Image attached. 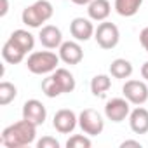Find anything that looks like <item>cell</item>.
Returning a JSON list of instances; mask_svg holds the SVG:
<instances>
[{"label":"cell","instance_id":"obj_1","mask_svg":"<svg viewBox=\"0 0 148 148\" xmlns=\"http://www.w3.org/2000/svg\"><path fill=\"white\" fill-rule=\"evenodd\" d=\"M35 138H37V125L23 119L19 122L7 125L2 131L0 143L7 148H23V146L32 145Z\"/></svg>","mask_w":148,"mask_h":148},{"label":"cell","instance_id":"obj_2","mask_svg":"<svg viewBox=\"0 0 148 148\" xmlns=\"http://www.w3.org/2000/svg\"><path fill=\"white\" fill-rule=\"evenodd\" d=\"M52 14H54V7L51 0H37L35 4L23 9L21 21L28 28H42V25L52 18Z\"/></svg>","mask_w":148,"mask_h":148},{"label":"cell","instance_id":"obj_3","mask_svg":"<svg viewBox=\"0 0 148 148\" xmlns=\"http://www.w3.org/2000/svg\"><path fill=\"white\" fill-rule=\"evenodd\" d=\"M59 61V54L52 51H35L28 56L26 68L33 75H49L54 70H58Z\"/></svg>","mask_w":148,"mask_h":148},{"label":"cell","instance_id":"obj_4","mask_svg":"<svg viewBox=\"0 0 148 148\" xmlns=\"http://www.w3.org/2000/svg\"><path fill=\"white\" fill-rule=\"evenodd\" d=\"M94 40L96 44L105 49V51H112L119 45L120 40V32L117 28V25L110 23V21H101L94 32Z\"/></svg>","mask_w":148,"mask_h":148},{"label":"cell","instance_id":"obj_5","mask_svg":"<svg viewBox=\"0 0 148 148\" xmlns=\"http://www.w3.org/2000/svg\"><path fill=\"white\" fill-rule=\"evenodd\" d=\"M79 127L87 136H98L105 129V120L99 112H96L92 108H86L79 115Z\"/></svg>","mask_w":148,"mask_h":148},{"label":"cell","instance_id":"obj_6","mask_svg":"<svg viewBox=\"0 0 148 148\" xmlns=\"http://www.w3.org/2000/svg\"><path fill=\"white\" fill-rule=\"evenodd\" d=\"M122 94L131 105L141 106L148 101V86L143 80H127L122 86Z\"/></svg>","mask_w":148,"mask_h":148},{"label":"cell","instance_id":"obj_7","mask_svg":"<svg viewBox=\"0 0 148 148\" xmlns=\"http://www.w3.org/2000/svg\"><path fill=\"white\" fill-rule=\"evenodd\" d=\"M131 113V103L125 98H112L105 105V117L115 124L124 122Z\"/></svg>","mask_w":148,"mask_h":148},{"label":"cell","instance_id":"obj_8","mask_svg":"<svg viewBox=\"0 0 148 148\" xmlns=\"http://www.w3.org/2000/svg\"><path fill=\"white\" fill-rule=\"evenodd\" d=\"M77 125H79V115L73 112V110L61 108L52 117V127L59 134H70V132L75 131Z\"/></svg>","mask_w":148,"mask_h":148},{"label":"cell","instance_id":"obj_9","mask_svg":"<svg viewBox=\"0 0 148 148\" xmlns=\"http://www.w3.org/2000/svg\"><path fill=\"white\" fill-rule=\"evenodd\" d=\"M23 119L35 124L37 127L42 125L45 122V119H47V110H45L44 103L38 101V99L25 101V105H23Z\"/></svg>","mask_w":148,"mask_h":148},{"label":"cell","instance_id":"obj_10","mask_svg":"<svg viewBox=\"0 0 148 148\" xmlns=\"http://www.w3.org/2000/svg\"><path fill=\"white\" fill-rule=\"evenodd\" d=\"M94 32L96 28L92 25V19L89 18H75L70 23V33L77 42H87L94 37Z\"/></svg>","mask_w":148,"mask_h":148},{"label":"cell","instance_id":"obj_11","mask_svg":"<svg viewBox=\"0 0 148 148\" xmlns=\"http://www.w3.org/2000/svg\"><path fill=\"white\" fill-rule=\"evenodd\" d=\"M59 59L66 64H79L84 59L82 45L77 40H66L59 45Z\"/></svg>","mask_w":148,"mask_h":148},{"label":"cell","instance_id":"obj_12","mask_svg":"<svg viewBox=\"0 0 148 148\" xmlns=\"http://www.w3.org/2000/svg\"><path fill=\"white\" fill-rule=\"evenodd\" d=\"M38 40L45 49H59V45L63 44V33H61V30L58 26L45 25V26L40 28Z\"/></svg>","mask_w":148,"mask_h":148},{"label":"cell","instance_id":"obj_13","mask_svg":"<svg viewBox=\"0 0 148 148\" xmlns=\"http://www.w3.org/2000/svg\"><path fill=\"white\" fill-rule=\"evenodd\" d=\"M129 127L134 134L148 132V110L143 106H136L129 113Z\"/></svg>","mask_w":148,"mask_h":148},{"label":"cell","instance_id":"obj_14","mask_svg":"<svg viewBox=\"0 0 148 148\" xmlns=\"http://www.w3.org/2000/svg\"><path fill=\"white\" fill-rule=\"evenodd\" d=\"M110 12H112V5H110L108 0H92V2L87 5V16H89V19L98 21V23L106 21L108 16H110Z\"/></svg>","mask_w":148,"mask_h":148},{"label":"cell","instance_id":"obj_15","mask_svg":"<svg viewBox=\"0 0 148 148\" xmlns=\"http://www.w3.org/2000/svg\"><path fill=\"white\" fill-rule=\"evenodd\" d=\"M52 77H54V80L58 82V86H59V89H61L63 94H68V92H73V91H75V86H77V84H75V77H73L66 68H58V70H54V71H52Z\"/></svg>","mask_w":148,"mask_h":148},{"label":"cell","instance_id":"obj_16","mask_svg":"<svg viewBox=\"0 0 148 148\" xmlns=\"http://www.w3.org/2000/svg\"><path fill=\"white\" fill-rule=\"evenodd\" d=\"M9 40H12L23 52H32L35 47V37L28 32V30H14L9 37Z\"/></svg>","mask_w":148,"mask_h":148},{"label":"cell","instance_id":"obj_17","mask_svg":"<svg viewBox=\"0 0 148 148\" xmlns=\"http://www.w3.org/2000/svg\"><path fill=\"white\" fill-rule=\"evenodd\" d=\"M25 56H26V52H23L12 40H9L7 38V42L2 45V58H4V61L5 63H9V64H19L23 59H25Z\"/></svg>","mask_w":148,"mask_h":148},{"label":"cell","instance_id":"obj_18","mask_svg":"<svg viewBox=\"0 0 148 148\" xmlns=\"http://www.w3.org/2000/svg\"><path fill=\"white\" fill-rule=\"evenodd\" d=\"M110 75H112L113 79H119V80L129 79V77L132 75V64H131V61H127V59H124V58L113 59L112 64H110Z\"/></svg>","mask_w":148,"mask_h":148},{"label":"cell","instance_id":"obj_19","mask_svg":"<svg viewBox=\"0 0 148 148\" xmlns=\"http://www.w3.org/2000/svg\"><path fill=\"white\" fill-rule=\"evenodd\" d=\"M143 4V0H115V12L122 18H132L138 14L139 7Z\"/></svg>","mask_w":148,"mask_h":148},{"label":"cell","instance_id":"obj_20","mask_svg":"<svg viewBox=\"0 0 148 148\" xmlns=\"http://www.w3.org/2000/svg\"><path fill=\"white\" fill-rule=\"evenodd\" d=\"M112 87V79L105 73H99V75L92 77L91 80V92L96 96V98H103Z\"/></svg>","mask_w":148,"mask_h":148},{"label":"cell","instance_id":"obj_21","mask_svg":"<svg viewBox=\"0 0 148 148\" xmlns=\"http://www.w3.org/2000/svg\"><path fill=\"white\" fill-rule=\"evenodd\" d=\"M18 96V89L14 84L4 80L0 82V106H7L9 103H12Z\"/></svg>","mask_w":148,"mask_h":148},{"label":"cell","instance_id":"obj_22","mask_svg":"<svg viewBox=\"0 0 148 148\" xmlns=\"http://www.w3.org/2000/svg\"><path fill=\"white\" fill-rule=\"evenodd\" d=\"M42 92H44L47 98H58V96L63 94L61 89H59V86H58V82H56L54 77H52V73L42 80Z\"/></svg>","mask_w":148,"mask_h":148},{"label":"cell","instance_id":"obj_23","mask_svg":"<svg viewBox=\"0 0 148 148\" xmlns=\"http://www.w3.org/2000/svg\"><path fill=\"white\" fill-rule=\"evenodd\" d=\"M92 141L87 138V134H75L66 141V148H91Z\"/></svg>","mask_w":148,"mask_h":148},{"label":"cell","instance_id":"obj_24","mask_svg":"<svg viewBox=\"0 0 148 148\" xmlns=\"http://www.w3.org/2000/svg\"><path fill=\"white\" fill-rule=\"evenodd\" d=\"M59 141L52 136H44L42 139L37 141V148H59Z\"/></svg>","mask_w":148,"mask_h":148},{"label":"cell","instance_id":"obj_25","mask_svg":"<svg viewBox=\"0 0 148 148\" xmlns=\"http://www.w3.org/2000/svg\"><path fill=\"white\" fill-rule=\"evenodd\" d=\"M139 44H141V47L148 52V26H145V28L139 32Z\"/></svg>","mask_w":148,"mask_h":148},{"label":"cell","instance_id":"obj_26","mask_svg":"<svg viewBox=\"0 0 148 148\" xmlns=\"http://www.w3.org/2000/svg\"><path fill=\"white\" fill-rule=\"evenodd\" d=\"M125 146H136V148H141V143L139 141H134V139H125L120 143V148H125Z\"/></svg>","mask_w":148,"mask_h":148},{"label":"cell","instance_id":"obj_27","mask_svg":"<svg viewBox=\"0 0 148 148\" xmlns=\"http://www.w3.org/2000/svg\"><path fill=\"white\" fill-rule=\"evenodd\" d=\"M141 77L148 82V61H145L143 66H141Z\"/></svg>","mask_w":148,"mask_h":148},{"label":"cell","instance_id":"obj_28","mask_svg":"<svg viewBox=\"0 0 148 148\" xmlns=\"http://www.w3.org/2000/svg\"><path fill=\"white\" fill-rule=\"evenodd\" d=\"M2 4H4V5H2V11H0V16L4 18V16L7 14V11H9V2H7V0H2Z\"/></svg>","mask_w":148,"mask_h":148},{"label":"cell","instance_id":"obj_29","mask_svg":"<svg viewBox=\"0 0 148 148\" xmlns=\"http://www.w3.org/2000/svg\"><path fill=\"white\" fill-rule=\"evenodd\" d=\"M71 2L75 4V5H89L92 0H71Z\"/></svg>","mask_w":148,"mask_h":148}]
</instances>
